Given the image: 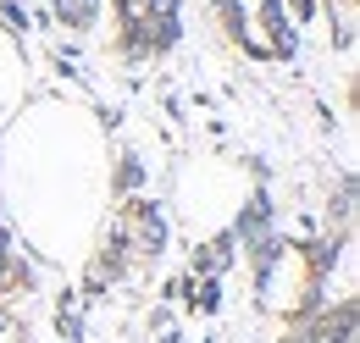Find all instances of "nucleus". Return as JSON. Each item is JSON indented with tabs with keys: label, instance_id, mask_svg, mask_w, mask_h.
Segmentation results:
<instances>
[{
	"label": "nucleus",
	"instance_id": "f257e3e1",
	"mask_svg": "<svg viewBox=\"0 0 360 343\" xmlns=\"http://www.w3.org/2000/svg\"><path fill=\"white\" fill-rule=\"evenodd\" d=\"M94 6H100V0H56V11L67 17V28H89V22H94Z\"/></svg>",
	"mask_w": 360,
	"mask_h": 343
}]
</instances>
